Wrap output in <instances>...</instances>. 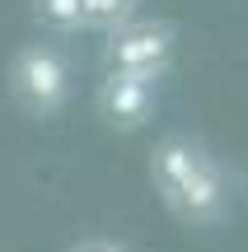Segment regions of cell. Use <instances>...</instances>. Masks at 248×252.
<instances>
[{"instance_id": "obj_1", "label": "cell", "mask_w": 248, "mask_h": 252, "mask_svg": "<svg viewBox=\"0 0 248 252\" xmlns=\"http://www.w3.org/2000/svg\"><path fill=\"white\" fill-rule=\"evenodd\" d=\"M150 182L183 224H215L230 210V178L192 135H164L150 150Z\"/></svg>"}, {"instance_id": "obj_2", "label": "cell", "mask_w": 248, "mask_h": 252, "mask_svg": "<svg viewBox=\"0 0 248 252\" xmlns=\"http://www.w3.org/2000/svg\"><path fill=\"white\" fill-rule=\"evenodd\" d=\"M9 94L28 117H56L71 103V61L56 42H28L9 61Z\"/></svg>"}, {"instance_id": "obj_3", "label": "cell", "mask_w": 248, "mask_h": 252, "mask_svg": "<svg viewBox=\"0 0 248 252\" xmlns=\"http://www.w3.org/2000/svg\"><path fill=\"white\" fill-rule=\"evenodd\" d=\"M178 56V24L169 19H136L108 28L103 42V65L108 70H131V75H155L164 80V70Z\"/></svg>"}, {"instance_id": "obj_4", "label": "cell", "mask_w": 248, "mask_h": 252, "mask_svg": "<svg viewBox=\"0 0 248 252\" xmlns=\"http://www.w3.org/2000/svg\"><path fill=\"white\" fill-rule=\"evenodd\" d=\"M155 103H159V80L131 70H108V80L94 94V108L112 131H141L155 117Z\"/></svg>"}, {"instance_id": "obj_5", "label": "cell", "mask_w": 248, "mask_h": 252, "mask_svg": "<svg viewBox=\"0 0 248 252\" xmlns=\"http://www.w3.org/2000/svg\"><path fill=\"white\" fill-rule=\"evenodd\" d=\"M141 0H80V28H94V33H108V28L127 24L136 14Z\"/></svg>"}, {"instance_id": "obj_6", "label": "cell", "mask_w": 248, "mask_h": 252, "mask_svg": "<svg viewBox=\"0 0 248 252\" xmlns=\"http://www.w3.org/2000/svg\"><path fill=\"white\" fill-rule=\"evenodd\" d=\"M28 9L47 33H80V0H33Z\"/></svg>"}, {"instance_id": "obj_7", "label": "cell", "mask_w": 248, "mask_h": 252, "mask_svg": "<svg viewBox=\"0 0 248 252\" xmlns=\"http://www.w3.org/2000/svg\"><path fill=\"white\" fill-rule=\"evenodd\" d=\"M66 252H127L122 243H108V238H80L75 248H66Z\"/></svg>"}]
</instances>
